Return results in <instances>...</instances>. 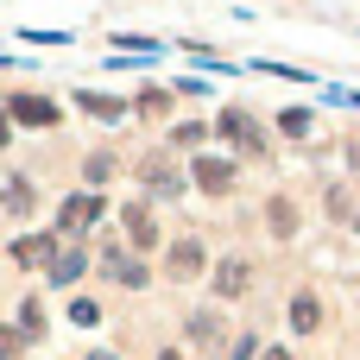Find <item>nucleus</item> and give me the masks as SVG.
<instances>
[{"instance_id":"nucleus-13","label":"nucleus","mask_w":360,"mask_h":360,"mask_svg":"<svg viewBox=\"0 0 360 360\" xmlns=\"http://www.w3.org/2000/svg\"><path fill=\"white\" fill-rule=\"evenodd\" d=\"M266 221H272V234H278V240H291V234H297V209H291L285 196H272V209H266Z\"/></svg>"},{"instance_id":"nucleus-14","label":"nucleus","mask_w":360,"mask_h":360,"mask_svg":"<svg viewBox=\"0 0 360 360\" xmlns=\"http://www.w3.org/2000/svg\"><path fill=\"white\" fill-rule=\"evenodd\" d=\"M82 266H89L82 253H51V285H76V278H82Z\"/></svg>"},{"instance_id":"nucleus-16","label":"nucleus","mask_w":360,"mask_h":360,"mask_svg":"<svg viewBox=\"0 0 360 360\" xmlns=\"http://www.w3.org/2000/svg\"><path fill=\"white\" fill-rule=\"evenodd\" d=\"M82 177H89V184H108V177H114V158H108V152H89Z\"/></svg>"},{"instance_id":"nucleus-7","label":"nucleus","mask_w":360,"mask_h":360,"mask_svg":"<svg viewBox=\"0 0 360 360\" xmlns=\"http://www.w3.org/2000/svg\"><path fill=\"white\" fill-rule=\"evenodd\" d=\"M196 184L221 196V190H234V165L228 158H196Z\"/></svg>"},{"instance_id":"nucleus-25","label":"nucleus","mask_w":360,"mask_h":360,"mask_svg":"<svg viewBox=\"0 0 360 360\" xmlns=\"http://www.w3.org/2000/svg\"><path fill=\"white\" fill-rule=\"evenodd\" d=\"M89 360H114V354H89Z\"/></svg>"},{"instance_id":"nucleus-17","label":"nucleus","mask_w":360,"mask_h":360,"mask_svg":"<svg viewBox=\"0 0 360 360\" xmlns=\"http://www.w3.org/2000/svg\"><path fill=\"white\" fill-rule=\"evenodd\" d=\"M0 202H6V209H13V215H25V209H32V184H19V177H13V184H6V196H0Z\"/></svg>"},{"instance_id":"nucleus-15","label":"nucleus","mask_w":360,"mask_h":360,"mask_svg":"<svg viewBox=\"0 0 360 360\" xmlns=\"http://www.w3.org/2000/svg\"><path fill=\"white\" fill-rule=\"evenodd\" d=\"M278 127H285L291 139H304V133H310V108H285V114H278Z\"/></svg>"},{"instance_id":"nucleus-12","label":"nucleus","mask_w":360,"mask_h":360,"mask_svg":"<svg viewBox=\"0 0 360 360\" xmlns=\"http://www.w3.org/2000/svg\"><path fill=\"white\" fill-rule=\"evenodd\" d=\"M76 101H82V114H95V120H120V114H127V101H114V95H95V89H82Z\"/></svg>"},{"instance_id":"nucleus-4","label":"nucleus","mask_w":360,"mask_h":360,"mask_svg":"<svg viewBox=\"0 0 360 360\" xmlns=\"http://www.w3.org/2000/svg\"><path fill=\"white\" fill-rule=\"evenodd\" d=\"M6 114H13V120H25V127H57V108H51L44 95H13V101H6Z\"/></svg>"},{"instance_id":"nucleus-9","label":"nucleus","mask_w":360,"mask_h":360,"mask_svg":"<svg viewBox=\"0 0 360 360\" xmlns=\"http://www.w3.org/2000/svg\"><path fill=\"white\" fill-rule=\"evenodd\" d=\"M146 190H158V196H177V190H184V177H177L165 158H146Z\"/></svg>"},{"instance_id":"nucleus-23","label":"nucleus","mask_w":360,"mask_h":360,"mask_svg":"<svg viewBox=\"0 0 360 360\" xmlns=\"http://www.w3.org/2000/svg\"><path fill=\"white\" fill-rule=\"evenodd\" d=\"M266 360H291V354H285V348H266Z\"/></svg>"},{"instance_id":"nucleus-3","label":"nucleus","mask_w":360,"mask_h":360,"mask_svg":"<svg viewBox=\"0 0 360 360\" xmlns=\"http://www.w3.org/2000/svg\"><path fill=\"white\" fill-rule=\"evenodd\" d=\"M247 285H253V266H247L240 253L215 266V297H247Z\"/></svg>"},{"instance_id":"nucleus-24","label":"nucleus","mask_w":360,"mask_h":360,"mask_svg":"<svg viewBox=\"0 0 360 360\" xmlns=\"http://www.w3.org/2000/svg\"><path fill=\"white\" fill-rule=\"evenodd\" d=\"M0 146H6V114H0Z\"/></svg>"},{"instance_id":"nucleus-20","label":"nucleus","mask_w":360,"mask_h":360,"mask_svg":"<svg viewBox=\"0 0 360 360\" xmlns=\"http://www.w3.org/2000/svg\"><path fill=\"white\" fill-rule=\"evenodd\" d=\"M190 335H196V342H215V335H221V323H215L209 310H196V316H190Z\"/></svg>"},{"instance_id":"nucleus-8","label":"nucleus","mask_w":360,"mask_h":360,"mask_svg":"<svg viewBox=\"0 0 360 360\" xmlns=\"http://www.w3.org/2000/svg\"><path fill=\"white\" fill-rule=\"evenodd\" d=\"M51 253H57V234H32V240H19V247H13V259H19V266H51Z\"/></svg>"},{"instance_id":"nucleus-18","label":"nucleus","mask_w":360,"mask_h":360,"mask_svg":"<svg viewBox=\"0 0 360 360\" xmlns=\"http://www.w3.org/2000/svg\"><path fill=\"white\" fill-rule=\"evenodd\" d=\"M19 335H25V342H32V335H44V310H38L32 297H25V310H19Z\"/></svg>"},{"instance_id":"nucleus-2","label":"nucleus","mask_w":360,"mask_h":360,"mask_svg":"<svg viewBox=\"0 0 360 360\" xmlns=\"http://www.w3.org/2000/svg\"><path fill=\"white\" fill-rule=\"evenodd\" d=\"M95 215H101V196H95V190H82V196H70V202L57 209V234H82Z\"/></svg>"},{"instance_id":"nucleus-22","label":"nucleus","mask_w":360,"mask_h":360,"mask_svg":"<svg viewBox=\"0 0 360 360\" xmlns=\"http://www.w3.org/2000/svg\"><path fill=\"white\" fill-rule=\"evenodd\" d=\"M165 108H171V101H165L158 89H146V95H139V114H165Z\"/></svg>"},{"instance_id":"nucleus-21","label":"nucleus","mask_w":360,"mask_h":360,"mask_svg":"<svg viewBox=\"0 0 360 360\" xmlns=\"http://www.w3.org/2000/svg\"><path fill=\"white\" fill-rule=\"evenodd\" d=\"M25 354V335L19 329H0V360H19Z\"/></svg>"},{"instance_id":"nucleus-26","label":"nucleus","mask_w":360,"mask_h":360,"mask_svg":"<svg viewBox=\"0 0 360 360\" xmlns=\"http://www.w3.org/2000/svg\"><path fill=\"white\" fill-rule=\"evenodd\" d=\"M158 360H177V354H158Z\"/></svg>"},{"instance_id":"nucleus-1","label":"nucleus","mask_w":360,"mask_h":360,"mask_svg":"<svg viewBox=\"0 0 360 360\" xmlns=\"http://www.w3.org/2000/svg\"><path fill=\"white\" fill-rule=\"evenodd\" d=\"M215 133H221V139H234L240 152H266V133H259V127H253V114H240V108H228V114L215 120Z\"/></svg>"},{"instance_id":"nucleus-6","label":"nucleus","mask_w":360,"mask_h":360,"mask_svg":"<svg viewBox=\"0 0 360 360\" xmlns=\"http://www.w3.org/2000/svg\"><path fill=\"white\" fill-rule=\"evenodd\" d=\"M127 234H133V247H139V253H152V247H158V221H152V209H146V202H133V209H127Z\"/></svg>"},{"instance_id":"nucleus-11","label":"nucleus","mask_w":360,"mask_h":360,"mask_svg":"<svg viewBox=\"0 0 360 360\" xmlns=\"http://www.w3.org/2000/svg\"><path fill=\"white\" fill-rule=\"evenodd\" d=\"M316 323H323V304H316L310 291H297V297H291V329H297V335H310Z\"/></svg>"},{"instance_id":"nucleus-10","label":"nucleus","mask_w":360,"mask_h":360,"mask_svg":"<svg viewBox=\"0 0 360 360\" xmlns=\"http://www.w3.org/2000/svg\"><path fill=\"white\" fill-rule=\"evenodd\" d=\"M196 272H202V247L196 240H177L171 247V278H196Z\"/></svg>"},{"instance_id":"nucleus-19","label":"nucleus","mask_w":360,"mask_h":360,"mask_svg":"<svg viewBox=\"0 0 360 360\" xmlns=\"http://www.w3.org/2000/svg\"><path fill=\"white\" fill-rule=\"evenodd\" d=\"M70 323H76V329H95V323H101V304L76 297V304H70Z\"/></svg>"},{"instance_id":"nucleus-5","label":"nucleus","mask_w":360,"mask_h":360,"mask_svg":"<svg viewBox=\"0 0 360 360\" xmlns=\"http://www.w3.org/2000/svg\"><path fill=\"white\" fill-rule=\"evenodd\" d=\"M101 272H108L114 285H127V291H139V285H146V266H139V259H127L120 247H108V253H101Z\"/></svg>"}]
</instances>
